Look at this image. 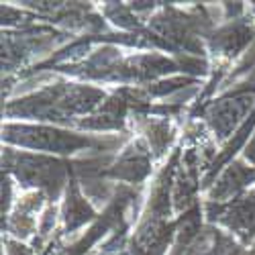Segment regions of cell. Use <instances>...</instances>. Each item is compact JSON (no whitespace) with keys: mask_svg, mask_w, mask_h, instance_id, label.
Segmentation results:
<instances>
[{"mask_svg":"<svg viewBox=\"0 0 255 255\" xmlns=\"http://www.w3.org/2000/svg\"><path fill=\"white\" fill-rule=\"evenodd\" d=\"M247 157H251V159L255 161V143H253V147H251V149L247 151Z\"/></svg>","mask_w":255,"mask_h":255,"instance_id":"2","label":"cell"},{"mask_svg":"<svg viewBox=\"0 0 255 255\" xmlns=\"http://www.w3.org/2000/svg\"><path fill=\"white\" fill-rule=\"evenodd\" d=\"M18 133H23L18 137L20 143L37 145V147H43V149H55V151H70L84 143H88L74 135H63V133H55L47 129H18Z\"/></svg>","mask_w":255,"mask_h":255,"instance_id":"1","label":"cell"}]
</instances>
